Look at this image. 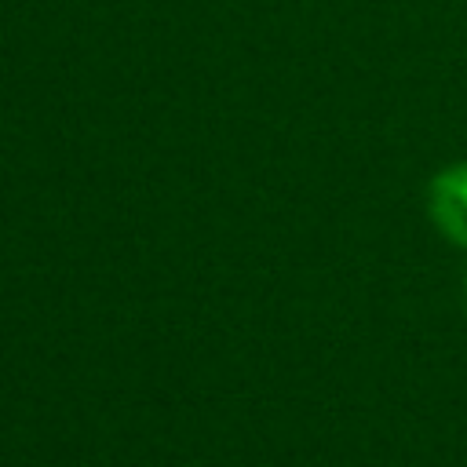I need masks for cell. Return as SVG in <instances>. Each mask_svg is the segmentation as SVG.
<instances>
[{"label":"cell","instance_id":"obj_1","mask_svg":"<svg viewBox=\"0 0 467 467\" xmlns=\"http://www.w3.org/2000/svg\"><path fill=\"white\" fill-rule=\"evenodd\" d=\"M427 201L438 230L467 248V164L438 171L427 186Z\"/></svg>","mask_w":467,"mask_h":467}]
</instances>
